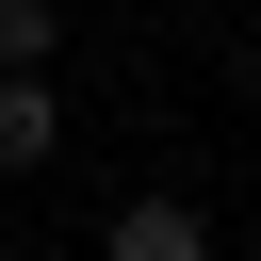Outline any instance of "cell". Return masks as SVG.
Listing matches in <instances>:
<instances>
[{
	"label": "cell",
	"mask_w": 261,
	"mask_h": 261,
	"mask_svg": "<svg viewBox=\"0 0 261 261\" xmlns=\"http://www.w3.org/2000/svg\"><path fill=\"white\" fill-rule=\"evenodd\" d=\"M98 261H212V212H196V196H130Z\"/></svg>",
	"instance_id": "1"
},
{
	"label": "cell",
	"mask_w": 261,
	"mask_h": 261,
	"mask_svg": "<svg viewBox=\"0 0 261 261\" xmlns=\"http://www.w3.org/2000/svg\"><path fill=\"white\" fill-rule=\"evenodd\" d=\"M49 49H65V16L49 0H0V82H49Z\"/></svg>",
	"instance_id": "2"
},
{
	"label": "cell",
	"mask_w": 261,
	"mask_h": 261,
	"mask_svg": "<svg viewBox=\"0 0 261 261\" xmlns=\"http://www.w3.org/2000/svg\"><path fill=\"white\" fill-rule=\"evenodd\" d=\"M65 147V114H49V82H0V163H49Z\"/></svg>",
	"instance_id": "3"
}]
</instances>
